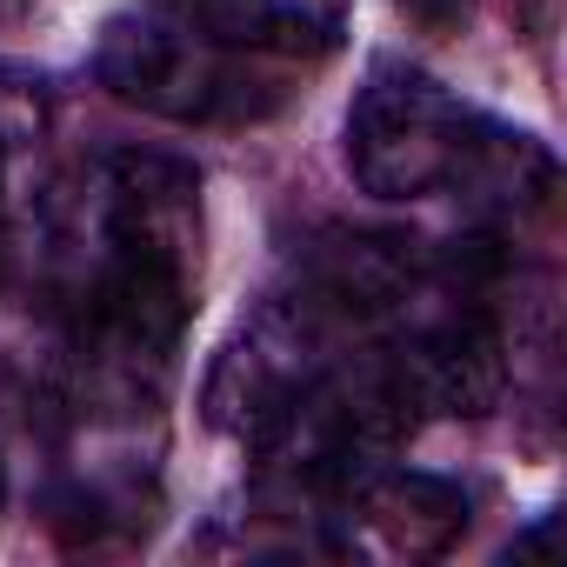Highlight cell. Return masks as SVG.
Segmentation results:
<instances>
[{
	"mask_svg": "<svg viewBox=\"0 0 567 567\" xmlns=\"http://www.w3.org/2000/svg\"><path fill=\"white\" fill-rule=\"evenodd\" d=\"M401 8L421 21H447V14H467V0H401Z\"/></svg>",
	"mask_w": 567,
	"mask_h": 567,
	"instance_id": "cell-6",
	"label": "cell"
},
{
	"mask_svg": "<svg viewBox=\"0 0 567 567\" xmlns=\"http://www.w3.org/2000/svg\"><path fill=\"white\" fill-rule=\"evenodd\" d=\"M348 28L354 0H141L107 21L94 81L181 127H240L288 107Z\"/></svg>",
	"mask_w": 567,
	"mask_h": 567,
	"instance_id": "cell-3",
	"label": "cell"
},
{
	"mask_svg": "<svg viewBox=\"0 0 567 567\" xmlns=\"http://www.w3.org/2000/svg\"><path fill=\"white\" fill-rule=\"evenodd\" d=\"M0 501H8V467H0Z\"/></svg>",
	"mask_w": 567,
	"mask_h": 567,
	"instance_id": "cell-7",
	"label": "cell"
},
{
	"mask_svg": "<svg viewBox=\"0 0 567 567\" xmlns=\"http://www.w3.org/2000/svg\"><path fill=\"white\" fill-rule=\"evenodd\" d=\"M507 234H321L234 328L207 421L260 494H308L394 461L427 421L507 394Z\"/></svg>",
	"mask_w": 567,
	"mask_h": 567,
	"instance_id": "cell-1",
	"label": "cell"
},
{
	"mask_svg": "<svg viewBox=\"0 0 567 567\" xmlns=\"http://www.w3.org/2000/svg\"><path fill=\"white\" fill-rule=\"evenodd\" d=\"M14 254L34 274L61 408L101 441L154 414L200 295V174L107 147L28 207Z\"/></svg>",
	"mask_w": 567,
	"mask_h": 567,
	"instance_id": "cell-2",
	"label": "cell"
},
{
	"mask_svg": "<svg viewBox=\"0 0 567 567\" xmlns=\"http://www.w3.org/2000/svg\"><path fill=\"white\" fill-rule=\"evenodd\" d=\"M348 174L388 207H454L481 234H520L554 207V154L461 101L447 81L408 61H374L348 107Z\"/></svg>",
	"mask_w": 567,
	"mask_h": 567,
	"instance_id": "cell-4",
	"label": "cell"
},
{
	"mask_svg": "<svg viewBox=\"0 0 567 567\" xmlns=\"http://www.w3.org/2000/svg\"><path fill=\"white\" fill-rule=\"evenodd\" d=\"M14 121L8 114H0V267H8L14 260V240H21V200H14Z\"/></svg>",
	"mask_w": 567,
	"mask_h": 567,
	"instance_id": "cell-5",
	"label": "cell"
}]
</instances>
